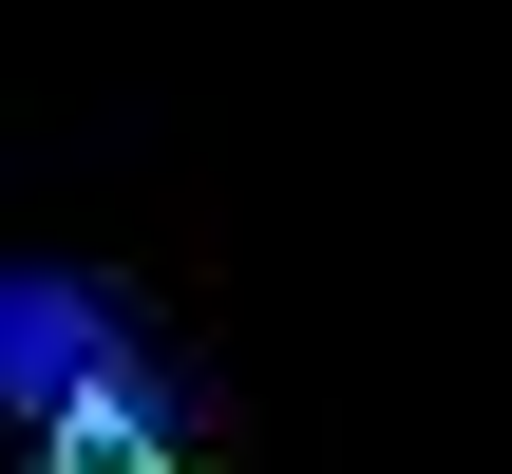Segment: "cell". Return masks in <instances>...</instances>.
<instances>
[{"instance_id": "1", "label": "cell", "mask_w": 512, "mask_h": 474, "mask_svg": "<svg viewBox=\"0 0 512 474\" xmlns=\"http://www.w3.org/2000/svg\"><path fill=\"white\" fill-rule=\"evenodd\" d=\"M38 474H171V437H152V399H76L38 437Z\"/></svg>"}]
</instances>
